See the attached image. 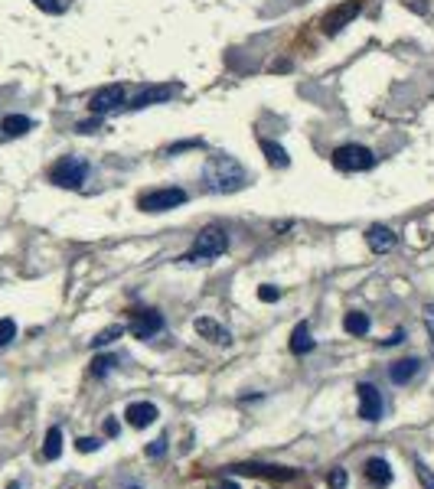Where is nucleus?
I'll use <instances>...</instances> for the list:
<instances>
[{
    "label": "nucleus",
    "mask_w": 434,
    "mask_h": 489,
    "mask_svg": "<svg viewBox=\"0 0 434 489\" xmlns=\"http://www.w3.org/2000/svg\"><path fill=\"white\" fill-rule=\"evenodd\" d=\"M202 180L212 192H239L248 186V170L232 157V154H212L206 160Z\"/></svg>",
    "instance_id": "1"
},
{
    "label": "nucleus",
    "mask_w": 434,
    "mask_h": 489,
    "mask_svg": "<svg viewBox=\"0 0 434 489\" xmlns=\"http://www.w3.org/2000/svg\"><path fill=\"white\" fill-rule=\"evenodd\" d=\"M225 248H229V232H225L223 225H206L196 235L193 248L183 255V261H190V265H209L212 258L225 255Z\"/></svg>",
    "instance_id": "2"
},
{
    "label": "nucleus",
    "mask_w": 434,
    "mask_h": 489,
    "mask_svg": "<svg viewBox=\"0 0 434 489\" xmlns=\"http://www.w3.org/2000/svg\"><path fill=\"white\" fill-rule=\"evenodd\" d=\"M333 167L343 173H362L376 167V154L362 144H343L333 150Z\"/></svg>",
    "instance_id": "3"
},
{
    "label": "nucleus",
    "mask_w": 434,
    "mask_h": 489,
    "mask_svg": "<svg viewBox=\"0 0 434 489\" xmlns=\"http://www.w3.org/2000/svg\"><path fill=\"white\" fill-rule=\"evenodd\" d=\"M88 176V163L82 157H63L53 163V170H49V183L56 186H63V190H79Z\"/></svg>",
    "instance_id": "4"
},
{
    "label": "nucleus",
    "mask_w": 434,
    "mask_h": 489,
    "mask_svg": "<svg viewBox=\"0 0 434 489\" xmlns=\"http://www.w3.org/2000/svg\"><path fill=\"white\" fill-rule=\"evenodd\" d=\"M186 202V192L180 186H167V190H150L138 199V206L144 213H167V209H177Z\"/></svg>",
    "instance_id": "5"
},
{
    "label": "nucleus",
    "mask_w": 434,
    "mask_h": 489,
    "mask_svg": "<svg viewBox=\"0 0 434 489\" xmlns=\"http://www.w3.org/2000/svg\"><path fill=\"white\" fill-rule=\"evenodd\" d=\"M127 330H131L134 340H150V336H157L163 330V317H160L157 310H134Z\"/></svg>",
    "instance_id": "6"
},
{
    "label": "nucleus",
    "mask_w": 434,
    "mask_h": 489,
    "mask_svg": "<svg viewBox=\"0 0 434 489\" xmlns=\"http://www.w3.org/2000/svg\"><path fill=\"white\" fill-rule=\"evenodd\" d=\"M362 10V0H343L339 7H333V10L323 17V33H330V36H337L343 26L350 20H356Z\"/></svg>",
    "instance_id": "7"
},
{
    "label": "nucleus",
    "mask_w": 434,
    "mask_h": 489,
    "mask_svg": "<svg viewBox=\"0 0 434 489\" xmlns=\"http://www.w3.org/2000/svg\"><path fill=\"white\" fill-rule=\"evenodd\" d=\"M356 398H360V417L362 421H379L382 417V392L372 382L356 385Z\"/></svg>",
    "instance_id": "8"
},
{
    "label": "nucleus",
    "mask_w": 434,
    "mask_h": 489,
    "mask_svg": "<svg viewBox=\"0 0 434 489\" xmlns=\"http://www.w3.org/2000/svg\"><path fill=\"white\" fill-rule=\"evenodd\" d=\"M121 105H124V85H105V88H98L95 95H92V101H88L92 115H111V111H118Z\"/></svg>",
    "instance_id": "9"
},
{
    "label": "nucleus",
    "mask_w": 434,
    "mask_h": 489,
    "mask_svg": "<svg viewBox=\"0 0 434 489\" xmlns=\"http://www.w3.org/2000/svg\"><path fill=\"white\" fill-rule=\"evenodd\" d=\"M239 476H262V479H294L297 473L287 467H275V463H235L229 467Z\"/></svg>",
    "instance_id": "10"
},
{
    "label": "nucleus",
    "mask_w": 434,
    "mask_h": 489,
    "mask_svg": "<svg viewBox=\"0 0 434 489\" xmlns=\"http://www.w3.org/2000/svg\"><path fill=\"white\" fill-rule=\"evenodd\" d=\"M366 244H369L372 255H389L395 244H399V235L389 225H369L366 229Z\"/></svg>",
    "instance_id": "11"
},
{
    "label": "nucleus",
    "mask_w": 434,
    "mask_h": 489,
    "mask_svg": "<svg viewBox=\"0 0 434 489\" xmlns=\"http://www.w3.org/2000/svg\"><path fill=\"white\" fill-rule=\"evenodd\" d=\"M362 476H366V483H369L372 489L392 486V467H389V463H385L382 457H369V460H366V467H362Z\"/></svg>",
    "instance_id": "12"
},
{
    "label": "nucleus",
    "mask_w": 434,
    "mask_h": 489,
    "mask_svg": "<svg viewBox=\"0 0 434 489\" xmlns=\"http://www.w3.org/2000/svg\"><path fill=\"white\" fill-rule=\"evenodd\" d=\"M157 404H150V401H131L124 408V417H127V424L131 427H147V424H154V421H157Z\"/></svg>",
    "instance_id": "13"
},
{
    "label": "nucleus",
    "mask_w": 434,
    "mask_h": 489,
    "mask_svg": "<svg viewBox=\"0 0 434 489\" xmlns=\"http://www.w3.org/2000/svg\"><path fill=\"white\" fill-rule=\"evenodd\" d=\"M193 330L200 333L202 340H209V342H219V346H229L232 342V333L225 330V326H219L216 320L209 317H200V320H193Z\"/></svg>",
    "instance_id": "14"
},
{
    "label": "nucleus",
    "mask_w": 434,
    "mask_h": 489,
    "mask_svg": "<svg viewBox=\"0 0 434 489\" xmlns=\"http://www.w3.org/2000/svg\"><path fill=\"white\" fill-rule=\"evenodd\" d=\"M418 372H421V359H399V362H392L389 379H392L395 385H408Z\"/></svg>",
    "instance_id": "15"
},
{
    "label": "nucleus",
    "mask_w": 434,
    "mask_h": 489,
    "mask_svg": "<svg viewBox=\"0 0 434 489\" xmlns=\"http://www.w3.org/2000/svg\"><path fill=\"white\" fill-rule=\"evenodd\" d=\"M287 346H291V352H294V356H307V352H314V346H317V342H314V336H310V323H297Z\"/></svg>",
    "instance_id": "16"
},
{
    "label": "nucleus",
    "mask_w": 434,
    "mask_h": 489,
    "mask_svg": "<svg viewBox=\"0 0 434 489\" xmlns=\"http://www.w3.org/2000/svg\"><path fill=\"white\" fill-rule=\"evenodd\" d=\"M0 131H3L7 138H23L26 131H33V121L26 115H7L0 121Z\"/></svg>",
    "instance_id": "17"
},
{
    "label": "nucleus",
    "mask_w": 434,
    "mask_h": 489,
    "mask_svg": "<svg viewBox=\"0 0 434 489\" xmlns=\"http://www.w3.org/2000/svg\"><path fill=\"white\" fill-rule=\"evenodd\" d=\"M173 95V85H157V88H147V92H140L134 101L127 108H147V105H157V101H167Z\"/></svg>",
    "instance_id": "18"
},
{
    "label": "nucleus",
    "mask_w": 434,
    "mask_h": 489,
    "mask_svg": "<svg viewBox=\"0 0 434 489\" xmlns=\"http://www.w3.org/2000/svg\"><path fill=\"white\" fill-rule=\"evenodd\" d=\"M369 326H372V323H369V317H366L362 310H350V313L343 317V330L350 333V336H366Z\"/></svg>",
    "instance_id": "19"
},
{
    "label": "nucleus",
    "mask_w": 434,
    "mask_h": 489,
    "mask_svg": "<svg viewBox=\"0 0 434 489\" xmlns=\"http://www.w3.org/2000/svg\"><path fill=\"white\" fill-rule=\"evenodd\" d=\"M262 154L268 157V163H271V167H281V170H284L287 163H291L287 150H284V147H278L275 140H268V138H262Z\"/></svg>",
    "instance_id": "20"
},
{
    "label": "nucleus",
    "mask_w": 434,
    "mask_h": 489,
    "mask_svg": "<svg viewBox=\"0 0 434 489\" xmlns=\"http://www.w3.org/2000/svg\"><path fill=\"white\" fill-rule=\"evenodd\" d=\"M59 454H63V431L49 427L46 431V444H42V460H59Z\"/></svg>",
    "instance_id": "21"
},
{
    "label": "nucleus",
    "mask_w": 434,
    "mask_h": 489,
    "mask_svg": "<svg viewBox=\"0 0 434 489\" xmlns=\"http://www.w3.org/2000/svg\"><path fill=\"white\" fill-rule=\"evenodd\" d=\"M124 330H127V326H121V323H115V326H108V330L95 333V340H92V349H102V346H108V342L121 340V336H124Z\"/></svg>",
    "instance_id": "22"
},
{
    "label": "nucleus",
    "mask_w": 434,
    "mask_h": 489,
    "mask_svg": "<svg viewBox=\"0 0 434 489\" xmlns=\"http://www.w3.org/2000/svg\"><path fill=\"white\" fill-rule=\"evenodd\" d=\"M412 467H415V476H418V483H421V489H434V473L428 467H424V460L412 457Z\"/></svg>",
    "instance_id": "23"
},
{
    "label": "nucleus",
    "mask_w": 434,
    "mask_h": 489,
    "mask_svg": "<svg viewBox=\"0 0 434 489\" xmlns=\"http://www.w3.org/2000/svg\"><path fill=\"white\" fill-rule=\"evenodd\" d=\"M115 365H118L115 356H95V362H92V375H95V379H105Z\"/></svg>",
    "instance_id": "24"
},
{
    "label": "nucleus",
    "mask_w": 434,
    "mask_h": 489,
    "mask_svg": "<svg viewBox=\"0 0 434 489\" xmlns=\"http://www.w3.org/2000/svg\"><path fill=\"white\" fill-rule=\"evenodd\" d=\"M13 340H17V323H13L10 317H0V349Z\"/></svg>",
    "instance_id": "25"
},
{
    "label": "nucleus",
    "mask_w": 434,
    "mask_h": 489,
    "mask_svg": "<svg viewBox=\"0 0 434 489\" xmlns=\"http://www.w3.org/2000/svg\"><path fill=\"white\" fill-rule=\"evenodd\" d=\"M327 486L330 489H346V470L343 467H333L327 473Z\"/></svg>",
    "instance_id": "26"
},
{
    "label": "nucleus",
    "mask_w": 434,
    "mask_h": 489,
    "mask_svg": "<svg viewBox=\"0 0 434 489\" xmlns=\"http://www.w3.org/2000/svg\"><path fill=\"white\" fill-rule=\"evenodd\" d=\"M75 450H79V454H92V450H102V437H79V440H75Z\"/></svg>",
    "instance_id": "27"
},
{
    "label": "nucleus",
    "mask_w": 434,
    "mask_h": 489,
    "mask_svg": "<svg viewBox=\"0 0 434 489\" xmlns=\"http://www.w3.org/2000/svg\"><path fill=\"white\" fill-rule=\"evenodd\" d=\"M33 3H36V7H40L42 13H53V17H56V13H63V10H65L63 0H33Z\"/></svg>",
    "instance_id": "28"
},
{
    "label": "nucleus",
    "mask_w": 434,
    "mask_h": 489,
    "mask_svg": "<svg viewBox=\"0 0 434 489\" xmlns=\"http://www.w3.org/2000/svg\"><path fill=\"white\" fill-rule=\"evenodd\" d=\"M278 297H281V290H278L275 284H262V288H258V300H265V304H275Z\"/></svg>",
    "instance_id": "29"
},
{
    "label": "nucleus",
    "mask_w": 434,
    "mask_h": 489,
    "mask_svg": "<svg viewBox=\"0 0 434 489\" xmlns=\"http://www.w3.org/2000/svg\"><path fill=\"white\" fill-rule=\"evenodd\" d=\"M163 454H167V437H157V440L147 447V457H150V460H160Z\"/></svg>",
    "instance_id": "30"
},
{
    "label": "nucleus",
    "mask_w": 434,
    "mask_h": 489,
    "mask_svg": "<svg viewBox=\"0 0 434 489\" xmlns=\"http://www.w3.org/2000/svg\"><path fill=\"white\" fill-rule=\"evenodd\" d=\"M421 317H424V326H428V336H431V352H434V304H428L421 310Z\"/></svg>",
    "instance_id": "31"
},
{
    "label": "nucleus",
    "mask_w": 434,
    "mask_h": 489,
    "mask_svg": "<svg viewBox=\"0 0 434 489\" xmlns=\"http://www.w3.org/2000/svg\"><path fill=\"white\" fill-rule=\"evenodd\" d=\"M209 489H239V483L235 479H216V483H209Z\"/></svg>",
    "instance_id": "32"
},
{
    "label": "nucleus",
    "mask_w": 434,
    "mask_h": 489,
    "mask_svg": "<svg viewBox=\"0 0 434 489\" xmlns=\"http://www.w3.org/2000/svg\"><path fill=\"white\" fill-rule=\"evenodd\" d=\"M79 131H82V134H92V131H98V117H95V121H82V124H79Z\"/></svg>",
    "instance_id": "33"
},
{
    "label": "nucleus",
    "mask_w": 434,
    "mask_h": 489,
    "mask_svg": "<svg viewBox=\"0 0 434 489\" xmlns=\"http://www.w3.org/2000/svg\"><path fill=\"white\" fill-rule=\"evenodd\" d=\"M105 434H108V437L118 434V421H111V417H108V421H105Z\"/></svg>",
    "instance_id": "34"
},
{
    "label": "nucleus",
    "mask_w": 434,
    "mask_h": 489,
    "mask_svg": "<svg viewBox=\"0 0 434 489\" xmlns=\"http://www.w3.org/2000/svg\"><path fill=\"white\" fill-rule=\"evenodd\" d=\"M7 489H20V483H10V486H7Z\"/></svg>",
    "instance_id": "35"
},
{
    "label": "nucleus",
    "mask_w": 434,
    "mask_h": 489,
    "mask_svg": "<svg viewBox=\"0 0 434 489\" xmlns=\"http://www.w3.org/2000/svg\"><path fill=\"white\" fill-rule=\"evenodd\" d=\"M124 489H144V486H134V483H131V486H124Z\"/></svg>",
    "instance_id": "36"
}]
</instances>
